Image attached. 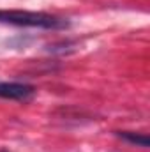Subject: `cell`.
I'll return each mask as SVG.
<instances>
[{
	"mask_svg": "<svg viewBox=\"0 0 150 152\" xmlns=\"http://www.w3.org/2000/svg\"><path fill=\"white\" fill-rule=\"evenodd\" d=\"M0 23L4 25H14V27H32V28H46V30H62L69 27V21L66 18L37 12V11H7L0 9Z\"/></svg>",
	"mask_w": 150,
	"mask_h": 152,
	"instance_id": "1",
	"label": "cell"
},
{
	"mask_svg": "<svg viewBox=\"0 0 150 152\" xmlns=\"http://www.w3.org/2000/svg\"><path fill=\"white\" fill-rule=\"evenodd\" d=\"M36 96V87L18 81H0V97L11 101H30Z\"/></svg>",
	"mask_w": 150,
	"mask_h": 152,
	"instance_id": "2",
	"label": "cell"
},
{
	"mask_svg": "<svg viewBox=\"0 0 150 152\" xmlns=\"http://www.w3.org/2000/svg\"><path fill=\"white\" fill-rule=\"evenodd\" d=\"M118 138L129 142L131 145H136V147H143L147 149L149 147V136L143 134V133H133V131H118L117 133Z\"/></svg>",
	"mask_w": 150,
	"mask_h": 152,
	"instance_id": "3",
	"label": "cell"
}]
</instances>
